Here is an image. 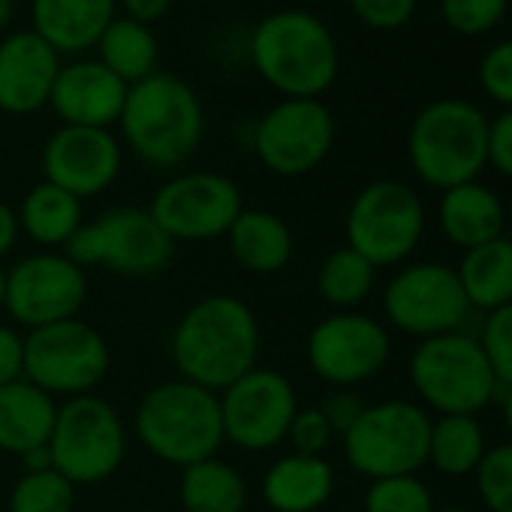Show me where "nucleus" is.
Listing matches in <instances>:
<instances>
[{
  "label": "nucleus",
  "mask_w": 512,
  "mask_h": 512,
  "mask_svg": "<svg viewBox=\"0 0 512 512\" xmlns=\"http://www.w3.org/2000/svg\"><path fill=\"white\" fill-rule=\"evenodd\" d=\"M25 377V338L0 323V386Z\"/></svg>",
  "instance_id": "41"
},
{
  "label": "nucleus",
  "mask_w": 512,
  "mask_h": 512,
  "mask_svg": "<svg viewBox=\"0 0 512 512\" xmlns=\"http://www.w3.org/2000/svg\"><path fill=\"white\" fill-rule=\"evenodd\" d=\"M232 260L250 275H278L296 253L290 223L266 208H244L226 232Z\"/></svg>",
  "instance_id": "21"
},
{
  "label": "nucleus",
  "mask_w": 512,
  "mask_h": 512,
  "mask_svg": "<svg viewBox=\"0 0 512 512\" xmlns=\"http://www.w3.org/2000/svg\"><path fill=\"white\" fill-rule=\"evenodd\" d=\"M97 49H100V64L109 67L124 85H136L151 73H157V58H160L157 37L142 22L115 16L103 31Z\"/></svg>",
  "instance_id": "29"
},
{
  "label": "nucleus",
  "mask_w": 512,
  "mask_h": 512,
  "mask_svg": "<svg viewBox=\"0 0 512 512\" xmlns=\"http://www.w3.org/2000/svg\"><path fill=\"white\" fill-rule=\"evenodd\" d=\"M217 398L223 440L244 452H269L281 446L290 434L293 416L299 413L293 383L281 371L260 365L226 386Z\"/></svg>",
  "instance_id": "11"
},
{
  "label": "nucleus",
  "mask_w": 512,
  "mask_h": 512,
  "mask_svg": "<svg viewBox=\"0 0 512 512\" xmlns=\"http://www.w3.org/2000/svg\"><path fill=\"white\" fill-rule=\"evenodd\" d=\"M253 67L284 100H320L341 70L332 31L305 10H278L250 37Z\"/></svg>",
  "instance_id": "2"
},
{
  "label": "nucleus",
  "mask_w": 512,
  "mask_h": 512,
  "mask_svg": "<svg viewBox=\"0 0 512 512\" xmlns=\"http://www.w3.org/2000/svg\"><path fill=\"white\" fill-rule=\"evenodd\" d=\"M323 413H326V419H329V425H332V431L335 434H347L350 428H353V422L362 416V410H365V404L359 401V395H353V392H344V389H338V392H332L329 398H326V404L320 407Z\"/></svg>",
  "instance_id": "42"
},
{
  "label": "nucleus",
  "mask_w": 512,
  "mask_h": 512,
  "mask_svg": "<svg viewBox=\"0 0 512 512\" xmlns=\"http://www.w3.org/2000/svg\"><path fill=\"white\" fill-rule=\"evenodd\" d=\"M434 509H437L434 497L416 473L371 479L365 491V512H434Z\"/></svg>",
  "instance_id": "33"
},
{
  "label": "nucleus",
  "mask_w": 512,
  "mask_h": 512,
  "mask_svg": "<svg viewBox=\"0 0 512 512\" xmlns=\"http://www.w3.org/2000/svg\"><path fill=\"white\" fill-rule=\"evenodd\" d=\"M503 422H506V434L512 443V389H503Z\"/></svg>",
  "instance_id": "47"
},
{
  "label": "nucleus",
  "mask_w": 512,
  "mask_h": 512,
  "mask_svg": "<svg viewBox=\"0 0 512 512\" xmlns=\"http://www.w3.org/2000/svg\"><path fill=\"white\" fill-rule=\"evenodd\" d=\"M434 512H470V509H464V506H443V509H434Z\"/></svg>",
  "instance_id": "49"
},
{
  "label": "nucleus",
  "mask_w": 512,
  "mask_h": 512,
  "mask_svg": "<svg viewBox=\"0 0 512 512\" xmlns=\"http://www.w3.org/2000/svg\"><path fill=\"white\" fill-rule=\"evenodd\" d=\"M407 154L413 172L440 193L476 181L488 166V118L467 100H434L410 124Z\"/></svg>",
  "instance_id": "5"
},
{
  "label": "nucleus",
  "mask_w": 512,
  "mask_h": 512,
  "mask_svg": "<svg viewBox=\"0 0 512 512\" xmlns=\"http://www.w3.org/2000/svg\"><path fill=\"white\" fill-rule=\"evenodd\" d=\"M431 416L425 407L410 401H380L365 404L362 416L341 437L347 464L368 476H410L428 464Z\"/></svg>",
  "instance_id": "8"
},
{
  "label": "nucleus",
  "mask_w": 512,
  "mask_h": 512,
  "mask_svg": "<svg viewBox=\"0 0 512 512\" xmlns=\"http://www.w3.org/2000/svg\"><path fill=\"white\" fill-rule=\"evenodd\" d=\"M335 491V470L323 455L290 452L263 473V500L275 512H317Z\"/></svg>",
  "instance_id": "22"
},
{
  "label": "nucleus",
  "mask_w": 512,
  "mask_h": 512,
  "mask_svg": "<svg viewBox=\"0 0 512 512\" xmlns=\"http://www.w3.org/2000/svg\"><path fill=\"white\" fill-rule=\"evenodd\" d=\"M118 124L124 130V142L142 163L154 169H175L199 148L205 112L184 79L172 73H151L127 88Z\"/></svg>",
  "instance_id": "3"
},
{
  "label": "nucleus",
  "mask_w": 512,
  "mask_h": 512,
  "mask_svg": "<svg viewBox=\"0 0 512 512\" xmlns=\"http://www.w3.org/2000/svg\"><path fill=\"white\" fill-rule=\"evenodd\" d=\"M97 223L103 266L124 278H148L172 263L175 241L160 229L148 208H112Z\"/></svg>",
  "instance_id": "18"
},
{
  "label": "nucleus",
  "mask_w": 512,
  "mask_h": 512,
  "mask_svg": "<svg viewBox=\"0 0 512 512\" xmlns=\"http://www.w3.org/2000/svg\"><path fill=\"white\" fill-rule=\"evenodd\" d=\"M419 0H350L353 13L374 31H398L404 28Z\"/></svg>",
  "instance_id": "39"
},
{
  "label": "nucleus",
  "mask_w": 512,
  "mask_h": 512,
  "mask_svg": "<svg viewBox=\"0 0 512 512\" xmlns=\"http://www.w3.org/2000/svg\"><path fill=\"white\" fill-rule=\"evenodd\" d=\"M106 338L85 320H64L28 332L25 380L52 398L91 395L109 374Z\"/></svg>",
  "instance_id": "9"
},
{
  "label": "nucleus",
  "mask_w": 512,
  "mask_h": 512,
  "mask_svg": "<svg viewBox=\"0 0 512 512\" xmlns=\"http://www.w3.org/2000/svg\"><path fill=\"white\" fill-rule=\"evenodd\" d=\"M374 281H377V269L362 253L344 244L323 260L317 272V293L335 311H356L371 296Z\"/></svg>",
  "instance_id": "31"
},
{
  "label": "nucleus",
  "mask_w": 512,
  "mask_h": 512,
  "mask_svg": "<svg viewBox=\"0 0 512 512\" xmlns=\"http://www.w3.org/2000/svg\"><path fill=\"white\" fill-rule=\"evenodd\" d=\"M148 211L172 241H211L229 232L244 199L220 172H181L154 193Z\"/></svg>",
  "instance_id": "14"
},
{
  "label": "nucleus",
  "mask_w": 512,
  "mask_h": 512,
  "mask_svg": "<svg viewBox=\"0 0 512 512\" xmlns=\"http://www.w3.org/2000/svg\"><path fill=\"white\" fill-rule=\"evenodd\" d=\"M19 235H22L19 214L7 202H0V256H7L16 247Z\"/></svg>",
  "instance_id": "44"
},
{
  "label": "nucleus",
  "mask_w": 512,
  "mask_h": 512,
  "mask_svg": "<svg viewBox=\"0 0 512 512\" xmlns=\"http://www.w3.org/2000/svg\"><path fill=\"white\" fill-rule=\"evenodd\" d=\"M55 416V398L25 377L0 386V452L22 458L28 449L46 446L55 428Z\"/></svg>",
  "instance_id": "24"
},
{
  "label": "nucleus",
  "mask_w": 512,
  "mask_h": 512,
  "mask_svg": "<svg viewBox=\"0 0 512 512\" xmlns=\"http://www.w3.org/2000/svg\"><path fill=\"white\" fill-rule=\"evenodd\" d=\"M76 485L55 467L40 473H22L10 491V512H73Z\"/></svg>",
  "instance_id": "32"
},
{
  "label": "nucleus",
  "mask_w": 512,
  "mask_h": 512,
  "mask_svg": "<svg viewBox=\"0 0 512 512\" xmlns=\"http://www.w3.org/2000/svg\"><path fill=\"white\" fill-rule=\"evenodd\" d=\"M124 4V10H127V19H133V22H142V25H154V22H160L166 13H169V7H172V0H121Z\"/></svg>",
  "instance_id": "43"
},
{
  "label": "nucleus",
  "mask_w": 512,
  "mask_h": 512,
  "mask_svg": "<svg viewBox=\"0 0 512 512\" xmlns=\"http://www.w3.org/2000/svg\"><path fill=\"white\" fill-rule=\"evenodd\" d=\"M4 299H7V269L0 266V308H4Z\"/></svg>",
  "instance_id": "48"
},
{
  "label": "nucleus",
  "mask_w": 512,
  "mask_h": 512,
  "mask_svg": "<svg viewBox=\"0 0 512 512\" xmlns=\"http://www.w3.org/2000/svg\"><path fill=\"white\" fill-rule=\"evenodd\" d=\"M470 311H497L512 302V238L497 235L479 247L464 250L455 269Z\"/></svg>",
  "instance_id": "26"
},
{
  "label": "nucleus",
  "mask_w": 512,
  "mask_h": 512,
  "mask_svg": "<svg viewBox=\"0 0 512 512\" xmlns=\"http://www.w3.org/2000/svg\"><path fill=\"white\" fill-rule=\"evenodd\" d=\"M61 55L34 31H19L0 43V109L34 115L49 106Z\"/></svg>",
  "instance_id": "19"
},
{
  "label": "nucleus",
  "mask_w": 512,
  "mask_h": 512,
  "mask_svg": "<svg viewBox=\"0 0 512 512\" xmlns=\"http://www.w3.org/2000/svg\"><path fill=\"white\" fill-rule=\"evenodd\" d=\"M133 431L157 461L181 470L214 458L226 443L217 392L181 377L157 383L142 395Z\"/></svg>",
  "instance_id": "4"
},
{
  "label": "nucleus",
  "mask_w": 512,
  "mask_h": 512,
  "mask_svg": "<svg viewBox=\"0 0 512 512\" xmlns=\"http://www.w3.org/2000/svg\"><path fill=\"white\" fill-rule=\"evenodd\" d=\"M488 166L503 178H512V109H503L488 121Z\"/></svg>",
  "instance_id": "40"
},
{
  "label": "nucleus",
  "mask_w": 512,
  "mask_h": 512,
  "mask_svg": "<svg viewBox=\"0 0 512 512\" xmlns=\"http://www.w3.org/2000/svg\"><path fill=\"white\" fill-rule=\"evenodd\" d=\"M88 299L85 272L58 250L31 253L7 269V314L28 332L76 320Z\"/></svg>",
  "instance_id": "15"
},
{
  "label": "nucleus",
  "mask_w": 512,
  "mask_h": 512,
  "mask_svg": "<svg viewBox=\"0 0 512 512\" xmlns=\"http://www.w3.org/2000/svg\"><path fill=\"white\" fill-rule=\"evenodd\" d=\"M127 512H139V509H127Z\"/></svg>",
  "instance_id": "51"
},
{
  "label": "nucleus",
  "mask_w": 512,
  "mask_h": 512,
  "mask_svg": "<svg viewBox=\"0 0 512 512\" xmlns=\"http://www.w3.org/2000/svg\"><path fill=\"white\" fill-rule=\"evenodd\" d=\"M437 220L452 244L470 250L503 235V202L491 187L479 181H467L443 190L437 205Z\"/></svg>",
  "instance_id": "25"
},
{
  "label": "nucleus",
  "mask_w": 512,
  "mask_h": 512,
  "mask_svg": "<svg viewBox=\"0 0 512 512\" xmlns=\"http://www.w3.org/2000/svg\"><path fill=\"white\" fill-rule=\"evenodd\" d=\"M479 85L494 103L512 109V40H503L482 55Z\"/></svg>",
  "instance_id": "37"
},
{
  "label": "nucleus",
  "mask_w": 512,
  "mask_h": 512,
  "mask_svg": "<svg viewBox=\"0 0 512 512\" xmlns=\"http://www.w3.org/2000/svg\"><path fill=\"white\" fill-rule=\"evenodd\" d=\"M335 431L326 419V413L320 407H299V413L293 416V425H290V434L287 440L293 443V452H302V455H323L332 443Z\"/></svg>",
  "instance_id": "38"
},
{
  "label": "nucleus",
  "mask_w": 512,
  "mask_h": 512,
  "mask_svg": "<svg viewBox=\"0 0 512 512\" xmlns=\"http://www.w3.org/2000/svg\"><path fill=\"white\" fill-rule=\"evenodd\" d=\"M13 13H16V0H0V34L10 28Z\"/></svg>",
  "instance_id": "46"
},
{
  "label": "nucleus",
  "mask_w": 512,
  "mask_h": 512,
  "mask_svg": "<svg viewBox=\"0 0 512 512\" xmlns=\"http://www.w3.org/2000/svg\"><path fill=\"white\" fill-rule=\"evenodd\" d=\"M178 500L184 512H244L247 482L232 464L214 455L181 470Z\"/></svg>",
  "instance_id": "27"
},
{
  "label": "nucleus",
  "mask_w": 512,
  "mask_h": 512,
  "mask_svg": "<svg viewBox=\"0 0 512 512\" xmlns=\"http://www.w3.org/2000/svg\"><path fill=\"white\" fill-rule=\"evenodd\" d=\"M22 467L25 473H40V470H52V452H49V443L46 446H34L22 455Z\"/></svg>",
  "instance_id": "45"
},
{
  "label": "nucleus",
  "mask_w": 512,
  "mask_h": 512,
  "mask_svg": "<svg viewBox=\"0 0 512 512\" xmlns=\"http://www.w3.org/2000/svg\"><path fill=\"white\" fill-rule=\"evenodd\" d=\"M392 341L383 323L359 311H338L320 320L305 341L308 368L329 386L350 389L386 368Z\"/></svg>",
  "instance_id": "16"
},
{
  "label": "nucleus",
  "mask_w": 512,
  "mask_h": 512,
  "mask_svg": "<svg viewBox=\"0 0 512 512\" xmlns=\"http://www.w3.org/2000/svg\"><path fill=\"white\" fill-rule=\"evenodd\" d=\"M121 172V142L109 130L64 124L46 139L43 175L76 199L100 196Z\"/></svg>",
  "instance_id": "17"
},
{
  "label": "nucleus",
  "mask_w": 512,
  "mask_h": 512,
  "mask_svg": "<svg viewBox=\"0 0 512 512\" xmlns=\"http://www.w3.org/2000/svg\"><path fill=\"white\" fill-rule=\"evenodd\" d=\"M425 232V205L401 181H371L347 211V247L362 253L374 269L401 266Z\"/></svg>",
  "instance_id": "10"
},
{
  "label": "nucleus",
  "mask_w": 512,
  "mask_h": 512,
  "mask_svg": "<svg viewBox=\"0 0 512 512\" xmlns=\"http://www.w3.org/2000/svg\"><path fill=\"white\" fill-rule=\"evenodd\" d=\"M52 464L73 485H94L118 473L127 455L121 413L100 395L67 398L58 407L49 437Z\"/></svg>",
  "instance_id": "7"
},
{
  "label": "nucleus",
  "mask_w": 512,
  "mask_h": 512,
  "mask_svg": "<svg viewBox=\"0 0 512 512\" xmlns=\"http://www.w3.org/2000/svg\"><path fill=\"white\" fill-rule=\"evenodd\" d=\"M16 214H19L22 232L46 250L64 247L70 241V235L85 223L82 220V199H76L73 193H67L49 181L37 184L22 199V208Z\"/></svg>",
  "instance_id": "28"
},
{
  "label": "nucleus",
  "mask_w": 512,
  "mask_h": 512,
  "mask_svg": "<svg viewBox=\"0 0 512 512\" xmlns=\"http://www.w3.org/2000/svg\"><path fill=\"white\" fill-rule=\"evenodd\" d=\"M410 383L440 416H476L500 389L479 341L464 332L419 341L410 356Z\"/></svg>",
  "instance_id": "6"
},
{
  "label": "nucleus",
  "mask_w": 512,
  "mask_h": 512,
  "mask_svg": "<svg viewBox=\"0 0 512 512\" xmlns=\"http://www.w3.org/2000/svg\"><path fill=\"white\" fill-rule=\"evenodd\" d=\"M383 314L395 329L425 341L461 332L470 305L455 269L443 263H413L386 284Z\"/></svg>",
  "instance_id": "12"
},
{
  "label": "nucleus",
  "mask_w": 512,
  "mask_h": 512,
  "mask_svg": "<svg viewBox=\"0 0 512 512\" xmlns=\"http://www.w3.org/2000/svg\"><path fill=\"white\" fill-rule=\"evenodd\" d=\"M73 512H88V509H73Z\"/></svg>",
  "instance_id": "50"
},
{
  "label": "nucleus",
  "mask_w": 512,
  "mask_h": 512,
  "mask_svg": "<svg viewBox=\"0 0 512 512\" xmlns=\"http://www.w3.org/2000/svg\"><path fill=\"white\" fill-rule=\"evenodd\" d=\"M169 356L181 380L220 395L256 368L260 320L238 296H205L178 317L169 338Z\"/></svg>",
  "instance_id": "1"
},
{
  "label": "nucleus",
  "mask_w": 512,
  "mask_h": 512,
  "mask_svg": "<svg viewBox=\"0 0 512 512\" xmlns=\"http://www.w3.org/2000/svg\"><path fill=\"white\" fill-rule=\"evenodd\" d=\"M479 347L500 389H512V302L488 311L479 332Z\"/></svg>",
  "instance_id": "35"
},
{
  "label": "nucleus",
  "mask_w": 512,
  "mask_h": 512,
  "mask_svg": "<svg viewBox=\"0 0 512 512\" xmlns=\"http://www.w3.org/2000/svg\"><path fill=\"white\" fill-rule=\"evenodd\" d=\"M509 0H440L443 22L464 37L488 34L506 16Z\"/></svg>",
  "instance_id": "36"
},
{
  "label": "nucleus",
  "mask_w": 512,
  "mask_h": 512,
  "mask_svg": "<svg viewBox=\"0 0 512 512\" xmlns=\"http://www.w3.org/2000/svg\"><path fill=\"white\" fill-rule=\"evenodd\" d=\"M335 145V118L320 100H281L253 127V154L272 175L314 172Z\"/></svg>",
  "instance_id": "13"
},
{
  "label": "nucleus",
  "mask_w": 512,
  "mask_h": 512,
  "mask_svg": "<svg viewBox=\"0 0 512 512\" xmlns=\"http://www.w3.org/2000/svg\"><path fill=\"white\" fill-rule=\"evenodd\" d=\"M473 476L479 500L488 512H512V443L485 449Z\"/></svg>",
  "instance_id": "34"
},
{
  "label": "nucleus",
  "mask_w": 512,
  "mask_h": 512,
  "mask_svg": "<svg viewBox=\"0 0 512 512\" xmlns=\"http://www.w3.org/2000/svg\"><path fill=\"white\" fill-rule=\"evenodd\" d=\"M485 455V431L476 416H440L431 422L428 464L443 476H467Z\"/></svg>",
  "instance_id": "30"
},
{
  "label": "nucleus",
  "mask_w": 512,
  "mask_h": 512,
  "mask_svg": "<svg viewBox=\"0 0 512 512\" xmlns=\"http://www.w3.org/2000/svg\"><path fill=\"white\" fill-rule=\"evenodd\" d=\"M127 88L109 67L100 61H76L61 67L49 106L70 127H97L109 130L121 121Z\"/></svg>",
  "instance_id": "20"
},
{
  "label": "nucleus",
  "mask_w": 512,
  "mask_h": 512,
  "mask_svg": "<svg viewBox=\"0 0 512 512\" xmlns=\"http://www.w3.org/2000/svg\"><path fill=\"white\" fill-rule=\"evenodd\" d=\"M34 34L58 55L85 52L100 43L115 19V0H34Z\"/></svg>",
  "instance_id": "23"
}]
</instances>
